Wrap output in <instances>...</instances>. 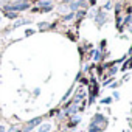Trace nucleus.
I'll use <instances>...</instances> for the list:
<instances>
[{
    "label": "nucleus",
    "mask_w": 132,
    "mask_h": 132,
    "mask_svg": "<svg viewBox=\"0 0 132 132\" xmlns=\"http://www.w3.org/2000/svg\"><path fill=\"white\" fill-rule=\"evenodd\" d=\"M34 33H36L34 30H27V31H25V36H33Z\"/></svg>",
    "instance_id": "16"
},
{
    "label": "nucleus",
    "mask_w": 132,
    "mask_h": 132,
    "mask_svg": "<svg viewBox=\"0 0 132 132\" xmlns=\"http://www.w3.org/2000/svg\"><path fill=\"white\" fill-rule=\"evenodd\" d=\"M42 117H36V118H33V120H30V121H27L25 124H23V127H22V132H33L40 123H42Z\"/></svg>",
    "instance_id": "2"
},
{
    "label": "nucleus",
    "mask_w": 132,
    "mask_h": 132,
    "mask_svg": "<svg viewBox=\"0 0 132 132\" xmlns=\"http://www.w3.org/2000/svg\"><path fill=\"white\" fill-rule=\"evenodd\" d=\"M0 132H6V129H5V126H3V124H0Z\"/></svg>",
    "instance_id": "20"
},
{
    "label": "nucleus",
    "mask_w": 132,
    "mask_h": 132,
    "mask_svg": "<svg viewBox=\"0 0 132 132\" xmlns=\"http://www.w3.org/2000/svg\"><path fill=\"white\" fill-rule=\"evenodd\" d=\"M90 123L92 124H95V126H98L100 129H106V126H107V118L103 115V113H95L93 117H92V120H90Z\"/></svg>",
    "instance_id": "3"
},
{
    "label": "nucleus",
    "mask_w": 132,
    "mask_h": 132,
    "mask_svg": "<svg viewBox=\"0 0 132 132\" xmlns=\"http://www.w3.org/2000/svg\"><path fill=\"white\" fill-rule=\"evenodd\" d=\"M93 20H95V23L98 25V27H101V25H104L107 20H109V17H107V13L104 11V10H101V8H98L96 10V16L93 17Z\"/></svg>",
    "instance_id": "4"
},
{
    "label": "nucleus",
    "mask_w": 132,
    "mask_h": 132,
    "mask_svg": "<svg viewBox=\"0 0 132 132\" xmlns=\"http://www.w3.org/2000/svg\"><path fill=\"white\" fill-rule=\"evenodd\" d=\"M73 19H75V13H72V11L62 16V22H70V20H73Z\"/></svg>",
    "instance_id": "10"
},
{
    "label": "nucleus",
    "mask_w": 132,
    "mask_h": 132,
    "mask_svg": "<svg viewBox=\"0 0 132 132\" xmlns=\"http://www.w3.org/2000/svg\"><path fill=\"white\" fill-rule=\"evenodd\" d=\"M89 132H103V129H100L98 126H95V124L89 123Z\"/></svg>",
    "instance_id": "12"
},
{
    "label": "nucleus",
    "mask_w": 132,
    "mask_h": 132,
    "mask_svg": "<svg viewBox=\"0 0 132 132\" xmlns=\"http://www.w3.org/2000/svg\"><path fill=\"white\" fill-rule=\"evenodd\" d=\"M110 87H112V89H117V87H118V82H113V84H112Z\"/></svg>",
    "instance_id": "21"
},
{
    "label": "nucleus",
    "mask_w": 132,
    "mask_h": 132,
    "mask_svg": "<svg viewBox=\"0 0 132 132\" xmlns=\"http://www.w3.org/2000/svg\"><path fill=\"white\" fill-rule=\"evenodd\" d=\"M10 2H13V0H0V6L5 5V3H10Z\"/></svg>",
    "instance_id": "17"
},
{
    "label": "nucleus",
    "mask_w": 132,
    "mask_h": 132,
    "mask_svg": "<svg viewBox=\"0 0 132 132\" xmlns=\"http://www.w3.org/2000/svg\"><path fill=\"white\" fill-rule=\"evenodd\" d=\"M3 16L10 20H16L20 17V13H16V11H3Z\"/></svg>",
    "instance_id": "6"
},
{
    "label": "nucleus",
    "mask_w": 132,
    "mask_h": 132,
    "mask_svg": "<svg viewBox=\"0 0 132 132\" xmlns=\"http://www.w3.org/2000/svg\"><path fill=\"white\" fill-rule=\"evenodd\" d=\"M100 59H101V51H100V50H93V61L98 62Z\"/></svg>",
    "instance_id": "13"
},
{
    "label": "nucleus",
    "mask_w": 132,
    "mask_h": 132,
    "mask_svg": "<svg viewBox=\"0 0 132 132\" xmlns=\"http://www.w3.org/2000/svg\"><path fill=\"white\" fill-rule=\"evenodd\" d=\"M62 2H64V3H69V2H72V0H62Z\"/></svg>",
    "instance_id": "22"
},
{
    "label": "nucleus",
    "mask_w": 132,
    "mask_h": 132,
    "mask_svg": "<svg viewBox=\"0 0 132 132\" xmlns=\"http://www.w3.org/2000/svg\"><path fill=\"white\" fill-rule=\"evenodd\" d=\"M113 98L118 100V98H120V93H118V92H113Z\"/></svg>",
    "instance_id": "19"
},
{
    "label": "nucleus",
    "mask_w": 132,
    "mask_h": 132,
    "mask_svg": "<svg viewBox=\"0 0 132 132\" xmlns=\"http://www.w3.org/2000/svg\"><path fill=\"white\" fill-rule=\"evenodd\" d=\"M59 11L61 13H67V11H70V8H69V5H59Z\"/></svg>",
    "instance_id": "14"
},
{
    "label": "nucleus",
    "mask_w": 132,
    "mask_h": 132,
    "mask_svg": "<svg viewBox=\"0 0 132 132\" xmlns=\"http://www.w3.org/2000/svg\"><path fill=\"white\" fill-rule=\"evenodd\" d=\"M51 130V123H40L39 126H37V132H50Z\"/></svg>",
    "instance_id": "7"
},
{
    "label": "nucleus",
    "mask_w": 132,
    "mask_h": 132,
    "mask_svg": "<svg viewBox=\"0 0 132 132\" xmlns=\"http://www.w3.org/2000/svg\"><path fill=\"white\" fill-rule=\"evenodd\" d=\"M79 121H81V117H76V115H75V117L70 120V123H69L67 126H69V127H75V126H78Z\"/></svg>",
    "instance_id": "9"
},
{
    "label": "nucleus",
    "mask_w": 132,
    "mask_h": 132,
    "mask_svg": "<svg viewBox=\"0 0 132 132\" xmlns=\"http://www.w3.org/2000/svg\"><path fill=\"white\" fill-rule=\"evenodd\" d=\"M30 8H31L30 0H13V2L0 6L2 11H16V13H22V11L30 10Z\"/></svg>",
    "instance_id": "1"
},
{
    "label": "nucleus",
    "mask_w": 132,
    "mask_h": 132,
    "mask_svg": "<svg viewBox=\"0 0 132 132\" xmlns=\"http://www.w3.org/2000/svg\"><path fill=\"white\" fill-rule=\"evenodd\" d=\"M0 20H2V17H0Z\"/></svg>",
    "instance_id": "23"
},
{
    "label": "nucleus",
    "mask_w": 132,
    "mask_h": 132,
    "mask_svg": "<svg viewBox=\"0 0 132 132\" xmlns=\"http://www.w3.org/2000/svg\"><path fill=\"white\" fill-rule=\"evenodd\" d=\"M100 103H101V104H110V103H112V98H110V96H107V98H103Z\"/></svg>",
    "instance_id": "15"
},
{
    "label": "nucleus",
    "mask_w": 132,
    "mask_h": 132,
    "mask_svg": "<svg viewBox=\"0 0 132 132\" xmlns=\"http://www.w3.org/2000/svg\"><path fill=\"white\" fill-rule=\"evenodd\" d=\"M33 22V19H27V17H19V19H16L14 20V23L10 27V28H13V30H16V28H19V27H22V25H28V23H31Z\"/></svg>",
    "instance_id": "5"
},
{
    "label": "nucleus",
    "mask_w": 132,
    "mask_h": 132,
    "mask_svg": "<svg viewBox=\"0 0 132 132\" xmlns=\"http://www.w3.org/2000/svg\"><path fill=\"white\" fill-rule=\"evenodd\" d=\"M86 14H87L86 10H78V11H75V19H82Z\"/></svg>",
    "instance_id": "11"
},
{
    "label": "nucleus",
    "mask_w": 132,
    "mask_h": 132,
    "mask_svg": "<svg viewBox=\"0 0 132 132\" xmlns=\"http://www.w3.org/2000/svg\"><path fill=\"white\" fill-rule=\"evenodd\" d=\"M112 8V2H107V5L104 6V10H110Z\"/></svg>",
    "instance_id": "18"
},
{
    "label": "nucleus",
    "mask_w": 132,
    "mask_h": 132,
    "mask_svg": "<svg viewBox=\"0 0 132 132\" xmlns=\"http://www.w3.org/2000/svg\"><path fill=\"white\" fill-rule=\"evenodd\" d=\"M51 27H53V25H51L50 22H39V23H37V28H39L40 31H47V30H50Z\"/></svg>",
    "instance_id": "8"
}]
</instances>
